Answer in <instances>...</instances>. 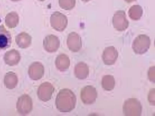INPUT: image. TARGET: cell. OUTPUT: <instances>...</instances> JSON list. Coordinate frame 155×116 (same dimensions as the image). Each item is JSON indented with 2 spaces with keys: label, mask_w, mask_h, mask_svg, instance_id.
Segmentation results:
<instances>
[{
  "label": "cell",
  "mask_w": 155,
  "mask_h": 116,
  "mask_svg": "<svg viewBox=\"0 0 155 116\" xmlns=\"http://www.w3.org/2000/svg\"><path fill=\"white\" fill-rule=\"evenodd\" d=\"M77 99L74 92L70 89L64 88L61 89L57 95L55 105L60 112H68L75 108Z\"/></svg>",
  "instance_id": "1"
},
{
  "label": "cell",
  "mask_w": 155,
  "mask_h": 116,
  "mask_svg": "<svg viewBox=\"0 0 155 116\" xmlns=\"http://www.w3.org/2000/svg\"><path fill=\"white\" fill-rule=\"evenodd\" d=\"M123 113L126 116H140L142 107L137 98H130L125 100L123 106Z\"/></svg>",
  "instance_id": "2"
},
{
  "label": "cell",
  "mask_w": 155,
  "mask_h": 116,
  "mask_svg": "<svg viewBox=\"0 0 155 116\" xmlns=\"http://www.w3.org/2000/svg\"><path fill=\"white\" fill-rule=\"evenodd\" d=\"M150 44L151 40L148 36L145 34H140L133 40L132 48L136 54L141 55L147 51Z\"/></svg>",
  "instance_id": "3"
},
{
  "label": "cell",
  "mask_w": 155,
  "mask_h": 116,
  "mask_svg": "<svg viewBox=\"0 0 155 116\" xmlns=\"http://www.w3.org/2000/svg\"><path fill=\"white\" fill-rule=\"evenodd\" d=\"M50 23L53 29L57 31L62 32L67 26L68 19L65 15L59 11H56L51 15Z\"/></svg>",
  "instance_id": "4"
},
{
  "label": "cell",
  "mask_w": 155,
  "mask_h": 116,
  "mask_svg": "<svg viewBox=\"0 0 155 116\" xmlns=\"http://www.w3.org/2000/svg\"><path fill=\"white\" fill-rule=\"evenodd\" d=\"M112 23L114 27L120 31L125 30L128 27L129 24L125 11L121 10L117 11L114 14Z\"/></svg>",
  "instance_id": "5"
},
{
  "label": "cell",
  "mask_w": 155,
  "mask_h": 116,
  "mask_svg": "<svg viewBox=\"0 0 155 116\" xmlns=\"http://www.w3.org/2000/svg\"><path fill=\"white\" fill-rule=\"evenodd\" d=\"M16 106L19 113L22 115H27L31 111L33 108L32 99L28 95L24 94L18 98Z\"/></svg>",
  "instance_id": "6"
},
{
  "label": "cell",
  "mask_w": 155,
  "mask_h": 116,
  "mask_svg": "<svg viewBox=\"0 0 155 116\" xmlns=\"http://www.w3.org/2000/svg\"><path fill=\"white\" fill-rule=\"evenodd\" d=\"M97 93L95 88L91 85H87L81 90L80 97L82 102L85 105H90L96 101Z\"/></svg>",
  "instance_id": "7"
},
{
  "label": "cell",
  "mask_w": 155,
  "mask_h": 116,
  "mask_svg": "<svg viewBox=\"0 0 155 116\" xmlns=\"http://www.w3.org/2000/svg\"><path fill=\"white\" fill-rule=\"evenodd\" d=\"M54 90V86L50 83L44 82L38 88L37 92L38 97L41 101L46 102L51 99Z\"/></svg>",
  "instance_id": "8"
},
{
  "label": "cell",
  "mask_w": 155,
  "mask_h": 116,
  "mask_svg": "<svg viewBox=\"0 0 155 116\" xmlns=\"http://www.w3.org/2000/svg\"><path fill=\"white\" fill-rule=\"evenodd\" d=\"M67 44L70 51L73 52H77L82 47L81 38L76 32H71L68 35Z\"/></svg>",
  "instance_id": "9"
},
{
  "label": "cell",
  "mask_w": 155,
  "mask_h": 116,
  "mask_svg": "<svg viewBox=\"0 0 155 116\" xmlns=\"http://www.w3.org/2000/svg\"><path fill=\"white\" fill-rule=\"evenodd\" d=\"M60 46V40L58 37L54 35H48L43 39V47L48 53L56 52Z\"/></svg>",
  "instance_id": "10"
},
{
  "label": "cell",
  "mask_w": 155,
  "mask_h": 116,
  "mask_svg": "<svg viewBox=\"0 0 155 116\" xmlns=\"http://www.w3.org/2000/svg\"><path fill=\"white\" fill-rule=\"evenodd\" d=\"M118 53L113 46L106 47L104 50L102 58L104 63L107 65H113L118 58Z\"/></svg>",
  "instance_id": "11"
},
{
  "label": "cell",
  "mask_w": 155,
  "mask_h": 116,
  "mask_svg": "<svg viewBox=\"0 0 155 116\" xmlns=\"http://www.w3.org/2000/svg\"><path fill=\"white\" fill-rule=\"evenodd\" d=\"M45 69L43 64L39 62L32 63L29 66L28 73L30 78L34 80L41 79L44 74Z\"/></svg>",
  "instance_id": "12"
},
{
  "label": "cell",
  "mask_w": 155,
  "mask_h": 116,
  "mask_svg": "<svg viewBox=\"0 0 155 116\" xmlns=\"http://www.w3.org/2000/svg\"><path fill=\"white\" fill-rule=\"evenodd\" d=\"M12 37L10 33L3 25H0V50H5L10 47Z\"/></svg>",
  "instance_id": "13"
},
{
  "label": "cell",
  "mask_w": 155,
  "mask_h": 116,
  "mask_svg": "<svg viewBox=\"0 0 155 116\" xmlns=\"http://www.w3.org/2000/svg\"><path fill=\"white\" fill-rule=\"evenodd\" d=\"M21 56L19 53L15 49L7 52L4 57L5 63L11 66L17 65L19 62Z\"/></svg>",
  "instance_id": "14"
},
{
  "label": "cell",
  "mask_w": 155,
  "mask_h": 116,
  "mask_svg": "<svg viewBox=\"0 0 155 116\" xmlns=\"http://www.w3.org/2000/svg\"><path fill=\"white\" fill-rule=\"evenodd\" d=\"M89 74V69L87 65L81 62L78 63L74 69V74L76 78L81 80L86 79Z\"/></svg>",
  "instance_id": "15"
},
{
  "label": "cell",
  "mask_w": 155,
  "mask_h": 116,
  "mask_svg": "<svg viewBox=\"0 0 155 116\" xmlns=\"http://www.w3.org/2000/svg\"><path fill=\"white\" fill-rule=\"evenodd\" d=\"M57 68L61 71H64L68 69L70 64V60L66 54L61 53L58 55L55 60Z\"/></svg>",
  "instance_id": "16"
},
{
  "label": "cell",
  "mask_w": 155,
  "mask_h": 116,
  "mask_svg": "<svg viewBox=\"0 0 155 116\" xmlns=\"http://www.w3.org/2000/svg\"><path fill=\"white\" fill-rule=\"evenodd\" d=\"M32 37L25 32H22L16 37V42L18 46L22 48L28 47L31 42Z\"/></svg>",
  "instance_id": "17"
},
{
  "label": "cell",
  "mask_w": 155,
  "mask_h": 116,
  "mask_svg": "<svg viewBox=\"0 0 155 116\" xmlns=\"http://www.w3.org/2000/svg\"><path fill=\"white\" fill-rule=\"evenodd\" d=\"M18 78L15 73L12 72L7 73L5 76L4 83L6 87L9 89H12L17 85Z\"/></svg>",
  "instance_id": "18"
},
{
  "label": "cell",
  "mask_w": 155,
  "mask_h": 116,
  "mask_svg": "<svg viewBox=\"0 0 155 116\" xmlns=\"http://www.w3.org/2000/svg\"><path fill=\"white\" fill-rule=\"evenodd\" d=\"M128 14L129 18L132 20H139L143 14V9L139 5H134L131 6L129 9Z\"/></svg>",
  "instance_id": "19"
},
{
  "label": "cell",
  "mask_w": 155,
  "mask_h": 116,
  "mask_svg": "<svg viewBox=\"0 0 155 116\" xmlns=\"http://www.w3.org/2000/svg\"><path fill=\"white\" fill-rule=\"evenodd\" d=\"M115 80L113 76L107 75L102 78L101 84L102 88L105 90L110 91L114 89L115 85Z\"/></svg>",
  "instance_id": "20"
},
{
  "label": "cell",
  "mask_w": 155,
  "mask_h": 116,
  "mask_svg": "<svg viewBox=\"0 0 155 116\" xmlns=\"http://www.w3.org/2000/svg\"><path fill=\"white\" fill-rule=\"evenodd\" d=\"M76 0H58L60 7L65 10H70L75 6Z\"/></svg>",
  "instance_id": "21"
},
{
  "label": "cell",
  "mask_w": 155,
  "mask_h": 116,
  "mask_svg": "<svg viewBox=\"0 0 155 116\" xmlns=\"http://www.w3.org/2000/svg\"><path fill=\"white\" fill-rule=\"evenodd\" d=\"M147 99L151 105H155V89H151L148 93Z\"/></svg>",
  "instance_id": "22"
},
{
  "label": "cell",
  "mask_w": 155,
  "mask_h": 116,
  "mask_svg": "<svg viewBox=\"0 0 155 116\" xmlns=\"http://www.w3.org/2000/svg\"><path fill=\"white\" fill-rule=\"evenodd\" d=\"M155 66L150 67L148 71L147 75L149 80L152 82L155 83Z\"/></svg>",
  "instance_id": "23"
},
{
  "label": "cell",
  "mask_w": 155,
  "mask_h": 116,
  "mask_svg": "<svg viewBox=\"0 0 155 116\" xmlns=\"http://www.w3.org/2000/svg\"><path fill=\"white\" fill-rule=\"evenodd\" d=\"M125 2L128 3H131L137 0H124Z\"/></svg>",
  "instance_id": "24"
},
{
  "label": "cell",
  "mask_w": 155,
  "mask_h": 116,
  "mask_svg": "<svg viewBox=\"0 0 155 116\" xmlns=\"http://www.w3.org/2000/svg\"><path fill=\"white\" fill-rule=\"evenodd\" d=\"M81 0L84 2H88L89 1H90L91 0Z\"/></svg>",
  "instance_id": "25"
},
{
  "label": "cell",
  "mask_w": 155,
  "mask_h": 116,
  "mask_svg": "<svg viewBox=\"0 0 155 116\" xmlns=\"http://www.w3.org/2000/svg\"><path fill=\"white\" fill-rule=\"evenodd\" d=\"M11 1H19L20 0H11Z\"/></svg>",
  "instance_id": "26"
},
{
  "label": "cell",
  "mask_w": 155,
  "mask_h": 116,
  "mask_svg": "<svg viewBox=\"0 0 155 116\" xmlns=\"http://www.w3.org/2000/svg\"><path fill=\"white\" fill-rule=\"evenodd\" d=\"M38 0L40 1L43 2V1H45V0Z\"/></svg>",
  "instance_id": "27"
}]
</instances>
